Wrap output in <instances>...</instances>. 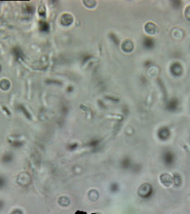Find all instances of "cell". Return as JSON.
I'll use <instances>...</instances> for the list:
<instances>
[{"instance_id":"1","label":"cell","mask_w":190,"mask_h":214,"mask_svg":"<svg viewBox=\"0 0 190 214\" xmlns=\"http://www.w3.org/2000/svg\"><path fill=\"white\" fill-rule=\"evenodd\" d=\"M41 25H43L42 27H40V29L42 31H47L49 30V25L46 22H41Z\"/></svg>"}]
</instances>
